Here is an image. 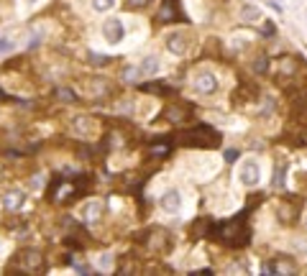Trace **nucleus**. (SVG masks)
I'll list each match as a JSON object with an SVG mask.
<instances>
[{"label":"nucleus","instance_id":"f257e3e1","mask_svg":"<svg viewBox=\"0 0 307 276\" xmlns=\"http://www.w3.org/2000/svg\"><path fill=\"white\" fill-rule=\"evenodd\" d=\"M185 143L187 146H208V148H213V146L220 143V136L213 128H208V126H197V128L185 133Z\"/></svg>","mask_w":307,"mask_h":276},{"label":"nucleus","instance_id":"f03ea898","mask_svg":"<svg viewBox=\"0 0 307 276\" xmlns=\"http://www.w3.org/2000/svg\"><path fill=\"white\" fill-rule=\"evenodd\" d=\"M192 87H195L197 95H215V92L220 90V82H218V77H215L210 69H202V72L195 74Z\"/></svg>","mask_w":307,"mask_h":276},{"label":"nucleus","instance_id":"7ed1b4c3","mask_svg":"<svg viewBox=\"0 0 307 276\" xmlns=\"http://www.w3.org/2000/svg\"><path fill=\"white\" fill-rule=\"evenodd\" d=\"M238 179H241L243 187H256L261 182V164L256 159H246L238 166Z\"/></svg>","mask_w":307,"mask_h":276},{"label":"nucleus","instance_id":"20e7f679","mask_svg":"<svg viewBox=\"0 0 307 276\" xmlns=\"http://www.w3.org/2000/svg\"><path fill=\"white\" fill-rule=\"evenodd\" d=\"M103 36H105V41H108L110 46H118V44L125 39V26H123V21H120V18H108V21L103 23Z\"/></svg>","mask_w":307,"mask_h":276},{"label":"nucleus","instance_id":"39448f33","mask_svg":"<svg viewBox=\"0 0 307 276\" xmlns=\"http://www.w3.org/2000/svg\"><path fill=\"white\" fill-rule=\"evenodd\" d=\"M223 243H228V245H243V243H248V230H243L238 222H228L223 228Z\"/></svg>","mask_w":307,"mask_h":276},{"label":"nucleus","instance_id":"423d86ee","mask_svg":"<svg viewBox=\"0 0 307 276\" xmlns=\"http://www.w3.org/2000/svg\"><path fill=\"white\" fill-rule=\"evenodd\" d=\"M77 215H80L82 222H97L103 217V202L100 199H87V202H82Z\"/></svg>","mask_w":307,"mask_h":276},{"label":"nucleus","instance_id":"0eeeda50","mask_svg":"<svg viewBox=\"0 0 307 276\" xmlns=\"http://www.w3.org/2000/svg\"><path fill=\"white\" fill-rule=\"evenodd\" d=\"M159 205H162V210H164V212L177 215V212L182 210V192H180V189H167V192L162 194Z\"/></svg>","mask_w":307,"mask_h":276},{"label":"nucleus","instance_id":"6e6552de","mask_svg":"<svg viewBox=\"0 0 307 276\" xmlns=\"http://www.w3.org/2000/svg\"><path fill=\"white\" fill-rule=\"evenodd\" d=\"M164 44H167V49H169L172 54H177V57H185L187 49H190V41H187V36H185L182 31H172Z\"/></svg>","mask_w":307,"mask_h":276},{"label":"nucleus","instance_id":"1a4fd4ad","mask_svg":"<svg viewBox=\"0 0 307 276\" xmlns=\"http://www.w3.org/2000/svg\"><path fill=\"white\" fill-rule=\"evenodd\" d=\"M23 205H26V192H21V189H11V192L3 194V207H6V210L16 212V210H21Z\"/></svg>","mask_w":307,"mask_h":276},{"label":"nucleus","instance_id":"9d476101","mask_svg":"<svg viewBox=\"0 0 307 276\" xmlns=\"http://www.w3.org/2000/svg\"><path fill=\"white\" fill-rule=\"evenodd\" d=\"M18 263H21L23 268H29V271H36V268L41 266V253L34 250V248H26V250L18 253Z\"/></svg>","mask_w":307,"mask_h":276},{"label":"nucleus","instance_id":"9b49d317","mask_svg":"<svg viewBox=\"0 0 307 276\" xmlns=\"http://www.w3.org/2000/svg\"><path fill=\"white\" fill-rule=\"evenodd\" d=\"M159 69H162V62H159V57H157V54L143 57V62L138 64L141 77H154V74H159Z\"/></svg>","mask_w":307,"mask_h":276},{"label":"nucleus","instance_id":"f8f14e48","mask_svg":"<svg viewBox=\"0 0 307 276\" xmlns=\"http://www.w3.org/2000/svg\"><path fill=\"white\" fill-rule=\"evenodd\" d=\"M90 3H92L95 13H108V11H113L118 6V0H90Z\"/></svg>","mask_w":307,"mask_h":276},{"label":"nucleus","instance_id":"ddd939ff","mask_svg":"<svg viewBox=\"0 0 307 276\" xmlns=\"http://www.w3.org/2000/svg\"><path fill=\"white\" fill-rule=\"evenodd\" d=\"M164 115H167L172 123H180V120L185 118V110H182V108H167V110H164Z\"/></svg>","mask_w":307,"mask_h":276},{"label":"nucleus","instance_id":"4468645a","mask_svg":"<svg viewBox=\"0 0 307 276\" xmlns=\"http://www.w3.org/2000/svg\"><path fill=\"white\" fill-rule=\"evenodd\" d=\"M241 16L246 18V21H256L261 13H259V8H253V6H243V11H241Z\"/></svg>","mask_w":307,"mask_h":276},{"label":"nucleus","instance_id":"2eb2a0df","mask_svg":"<svg viewBox=\"0 0 307 276\" xmlns=\"http://www.w3.org/2000/svg\"><path fill=\"white\" fill-rule=\"evenodd\" d=\"M16 49V41L13 39H0V54H11Z\"/></svg>","mask_w":307,"mask_h":276},{"label":"nucleus","instance_id":"dca6fc26","mask_svg":"<svg viewBox=\"0 0 307 276\" xmlns=\"http://www.w3.org/2000/svg\"><path fill=\"white\" fill-rule=\"evenodd\" d=\"M148 3H151V0H125V6L133 8V11H141V8H146Z\"/></svg>","mask_w":307,"mask_h":276},{"label":"nucleus","instance_id":"f3484780","mask_svg":"<svg viewBox=\"0 0 307 276\" xmlns=\"http://www.w3.org/2000/svg\"><path fill=\"white\" fill-rule=\"evenodd\" d=\"M162 18H164V21L174 18V6H172V0H169V3H167V8H162Z\"/></svg>","mask_w":307,"mask_h":276},{"label":"nucleus","instance_id":"a211bd4d","mask_svg":"<svg viewBox=\"0 0 307 276\" xmlns=\"http://www.w3.org/2000/svg\"><path fill=\"white\" fill-rule=\"evenodd\" d=\"M59 97H62L64 103H74V100H77V97H74V92H72V90H67V87H64V90H59Z\"/></svg>","mask_w":307,"mask_h":276},{"label":"nucleus","instance_id":"6ab92c4d","mask_svg":"<svg viewBox=\"0 0 307 276\" xmlns=\"http://www.w3.org/2000/svg\"><path fill=\"white\" fill-rule=\"evenodd\" d=\"M110 261H113V258H110V253H105V256H100V258H97V266H100L103 271H108V268H110Z\"/></svg>","mask_w":307,"mask_h":276},{"label":"nucleus","instance_id":"aec40b11","mask_svg":"<svg viewBox=\"0 0 307 276\" xmlns=\"http://www.w3.org/2000/svg\"><path fill=\"white\" fill-rule=\"evenodd\" d=\"M282 177H284V164H279V166H276V182H274L276 187H282V184H284V179H282Z\"/></svg>","mask_w":307,"mask_h":276},{"label":"nucleus","instance_id":"412c9836","mask_svg":"<svg viewBox=\"0 0 307 276\" xmlns=\"http://www.w3.org/2000/svg\"><path fill=\"white\" fill-rule=\"evenodd\" d=\"M90 57H92V64H108V57H105V54H103V57H100V54H90Z\"/></svg>","mask_w":307,"mask_h":276},{"label":"nucleus","instance_id":"4be33fe9","mask_svg":"<svg viewBox=\"0 0 307 276\" xmlns=\"http://www.w3.org/2000/svg\"><path fill=\"white\" fill-rule=\"evenodd\" d=\"M236 159H238V151H236V148H228V151H225V161H236Z\"/></svg>","mask_w":307,"mask_h":276},{"label":"nucleus","instance_id":"5701e85b","mask_svg":"<svg viewBox=\"0 0 307 276\" xmlns=\"http://www.w3.org/2000/svg\"><path fill=\"white\" fill-rule=\"evenodd\" d=\"M264 34H274V23H266V26H264Z\"/></svg>","mask_w":307,"mask_h":276},{"label":"nucleus","instance_id":"b1692460","mask_svg":"<svg viewBox=\"0 0 307 276\" xmlns=\"http://www.w3.org/2000/svg\"><path fill=\"white\" fill-rule=\"evenodd\" d=\"M23 3H26V6H36V3H39V0H23Z\"/></svg>","mask_w":307,"mask_h":276},{"label":"nucleus","instance_id":"393cba45","mask_svg":"<svg viewBox=\"0 0 307 276\" xmlns=\"http://www.w3.org/2000/svg\"><path fill=\"white\" fill-rule=\"evenodd\" d=\"M0 250H3V240H0Z\"/></svg>","mask_w":307,"mask_h":276},{"label":"nucleus","instance_id":"a878e982","mask_svg":"<svg viewBox=\"0 0 307 276\" xmlns=\"http://www.w3.org/2000/svg\"><path fill=\"white\" fill-rule=\"evenodd\" d=\"M304 225H307V217H304Z\"/></svg>","mask_w":307,"mask_h":276},{"label":"nucleus","instance_id":"bb28decb","mask_svg":"<svg viewBox=\"0 0 307 276\" xmlns=\"http://www.w3.org/2000/svg\"><path fill=\"white\" fill-rule=\"evenodd\" d=\"M0 97H3V92H0Z\"/></svg>","mask_w":307,"mask_h":276}]
</instances>
